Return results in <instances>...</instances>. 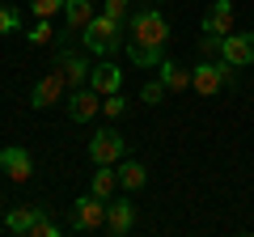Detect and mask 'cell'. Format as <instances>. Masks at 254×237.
<instances>
[{"instance_id": "cell-1", "label": "cell", "mask_w": 254, "mask_h": 237, "mask_svg": "<svg viewBox=\"0 0 254 237\" xmlns=\"http://www.w3.org/2000/svg\"><path fill=\"white\" fill-rule=\"evenodd\" d=\"M170 43V21L161 9H140L131 13V38H127V55L136 68H157L161 51Z\"/></svg>"}, {"instance_id": "cell-2", "label": "cell", "mask_w": 254, "mask_h": 237, "mask_svg": "<svg viewBox=\"0 0 254 237\" xmlns=\"http://www.w3.org/2000/svg\"><path fill=\"white\" fill-rule=\"evenodd\" d=\"M81 43H85V51H93V55H115L119 47H123V21H115L110 13H98V17L81 30Z\"/></svg>"}, {"instance_id": "cell-3", "label": "cell", "mask_w": 254, "mask_h": 237, "mask_svg": "<svg viewBox=\"0 0 254 237\" xmlns=\"http://www.w3.org/2000/svg\"><path fill=\"white\" fill-rule=\"evenodd\" d=\"M237 81V68L233 64H212V59H199V64L190 68V89L195 93H203V98H212V93H220L225 85H233Z\"/></svg>"}, {"instance_id": "cell-4", "label": "cell", "mask_w": 254, "mask_h": 237, "mask_svg": "<svg viewBox=\"0 0 254 237\" xmlns=\"http://www.w3.org/2000/svg\"><path fill=\"white\" fill-rule=\"evenodd\" d=\"M106 203L110 199H98V195H81V199L72 203V212H68V229H76V233H93V229H106Z\"/></svg>"}, {"instance_id": "cell-5", "label": "cell", "mask_w": 254, "mask_h": 237, "mask_svg": "<svg viewBox=\"0 0 254 237\" xmlns=\"http://www.w3.org/2000/svg\"><path fill=\"white\" fill-rule=\"evenodd\" d=\"M89 157H93V165H119L127 157V140L115 127H102L89 136Z\"/></svg>"}, {"instance_id": "cell-6", "label": "cell", "mask_w": 254, "mask_h": 237, "mask_svg": "<svg viewBox=\"0 0 254 237\" xmlns=\"http://www.w3.org/2000/svg\"><path fill=\"white\" fill-rule=\"evenodd\" d=\"M64 98H68V76H64L60 68H51V72L38 76L34 93H30V106L34 110H51V106H60Z\"/></svg>"}, {"instance_id": "cell-7", "label": "cell", "mask_w": 254, "mask_h": 237, "mask_svg": "<svg viewBox=\"0 0 254 237\" xmlns=\"http://www.w3.org/2000/svg\"><path fill=\"white\" fill-rule=\"evenodd\" d=\"M220 59L225 64H233V68H250L254 64V34L246 30V34H225L220 38Z\"/></svg>"}, {"instance_id": "cell-8", "label": "cell", "mask_w": 254, "mask_h": 237, "mask_svg": "<svg viewBox=\"0 0 254 237\" xmlns=\"http://www.w3.org/2000/svg\"><path fill=\"white\" fill-rule=\"evenodd\" d=\"M68 115H72V123H89L93 115H102V93L93 85L68 89Z\"/></svg>"}, {"instance_id": "cell-9", "label": "cell", "mask_w": 254, "mask_h": 237, "mask_svg": "<svg viewBox=\"0 0 254 237\" xmlns=\"http://www.w3.org/2000/svg\"><path fill=\"white\" fill-rule=\"evenodd\" d=\"M0 170L9 174V182H30V174H34V157H30L26 148L9 144V148H0Z\"/></svg>"}, {"instance_id": "cell-10", "label": "cell", "mask_w": 254, "mask_h": 237, "mask_svg": "<svg viewBox=\"0 0 254 237\" xmlns=\"http://www.w3.org/2000/svg\"><path fill=\"white\" fill-rule=\"evenodd\" d=\"M233 26H237V9H233V0H216V4L203 13V34L225 38V34H233Z\"/></svg>"}, {"instance_id": "cell-11", "label": "cell", "mask_w": 254, "mask_h": 237, "mask_svg": "<svg viewBox=\"0 0 254 237\" xmlns=\"http://www.w3.org/2000/svg\"><path fill=\"white\" fill-rule=\"evenodd\" d=\"M55 68H60L64 76H68V89H81V85H89V59L76 51H60V59H55Z\"/></svg>"}, {"instance_id": "cell-12", "label": "cell", "mask_w": 254, "mask_h": 237, "mask_svg": "<svg viewBox=\"0 0 254 237\" xmlns=\"http://www.w3.org/2000/svg\"><path fill=\"white\" fill-rule=\"evenodd\" d=\"M131 225H136V203L131 199H110L106 203V229L115 237H123V233H131Z\"/></svg>"}, {"instance_id": "cell-13", "label": "cell", "mask_w": 254, "mask_h": 237, "mask_svg": "<svg viewBox=\"0 0 254 237\" xmlns=\"http://www.w3.org/2000/svg\"><path fill=\"white\" fill-rule=\"evenodd\" d=\"M89 85L102 93V98H106V93H119V85H123V72L115 68V59H110V55L102 59V64H93V72H89Z\"/></svg>"}, {"instance_id": "cell-14", "label": "cell", "mask_w": 254, "mask_h": 237, "mask_svg": "<svg viewBox=\"0 0 254 237\" xmlns=\"http://www.w3.org/2000/svg\"><path fill=\"white\" fill-rule=\"evenodd\" d=\"M98 0H68L64 4V21H68V34H81L85 26H89L93 17H98V9H93Z\"/></svg>"}, {"instance_id": "cell-15", "label": "cell", "mask_w": 254, "mask_h": 237, "mask_svg": "<svg viewBox=\"0 0 254 237\" xmlns=\"http://www.w3.org/2000/svg\"><path fill=\"white\" fill-rule=\"evenodd\" d=\"M115 170H119V186H123V191H140V186L148 182V170L140 161H119Z\"/></svg>"}, {"instance_id": "cell-16", "label": "cell", "mask_w": 254, "mask_h": 237, "mask_svg": "<svg viewBox=\"0 0 254 237\" xmlns=\"http://www.w3.org/2000/svg\"><path fill=\"white\" fill-rule=\"evenodd\" d=\"M115 186H119V170H115V165H98V174L89 178V191L98 195V199H110Z\"/></svg>"}, {"instance_id": "cell-17", "label": "cell", "mask_w": 254, "mask_h": 237, "mask_svg": "<svg viewBox=\"0 0 254 237\" xmlns=\"http://www.w3.org/2000/svg\"><path fill=\"white\" fill-rule=\"evenodd\" d=\"M157 68H161V85H165L170 93H182V89H190V72H187V68L170 64V59H161Z\"/></svg>"}, {"instance_id": "cell-18", "label": "cell", "mask_w": 254, "mask_h": 237, "mask_svg": "<svg viewBox=\"0 0 254 237\" xmlns=\"http://www.w3.org/2000/svg\"><path fill=\"white\" fill-rule=\"evenodd\" d=\"M38 212H43V208H34V203H21V208H13L9 216H4L9 233H30V225L38 220Z\"/></svg>"}, {"instance_id": "cell-19", "label": "cell", "mask_w": 254, "mask_h": 237, "mask_svg": "<svg viewBox=\"0 0 254 237\" xmlns=\"http://www.w3.org/2000/svg\"><path fill=\"white\" fill-rule=\"evenodd\" d=\"M30 43L34 47H47V43H55V26H51V17H38V26H30Z\"/></svg>"}, {"instance_id": "cell-20", "label": "cell", "mask_w": 254, "mask_h": 237, "mask_svg": "<svg viewBox=\"0 0 254 237\" xmlns=\"http://www.w3.org/2000/svg\"><path fill=\"white\" fill-rule=\"evenodd\" d=\"M165 93H170V89L161 85V76H157V81H148V85H140V102H144V106H157Z\"/></svg>"}, {"instance_id": "cell-21", "label": "cell", "mask_w": 254, "mask_h": 237, "mask_svg": "<svg viewBox=\"0 0 254 237\" xmlns=\"http://www.w3.org/2000/svg\"><path fill=\"white\" fill-rule=\"evenodd\" d=\"M123 110H127V98H123V93H106V98H102V115H106V118H119Z\"/></svg>"}, {"instance_id": "cell-22", "label": "cell", "mask_w": 254, "mask_h": 237, "mask_svg": "<svg viewBox=\"0 0 254 237\" xmlns=\"http://www.w3.org/2000/svg\"><path fill=\"white\" fill-rule=\"evenodd\" d=\"M64 4H68V0H30L34 17H55V13H64Z\"/></svg>"}, {"instance_id": "cell-23", "label": "cell", "mask_w": 254, "mask_h": 237, "mask_svg": "<svg viewBox=\"0 0 254 237\" xmlns=\"http://www.w3.org/2000/svg\"><path fill=\"white\" fill-rule=\"evenodd\" d=\"M102 13H110L115 21H127L131 17V0H102Z\"/></svg>"}, {"instance_id": "cell-24", "label": "cell", "mask_w": 254, "mask_h": 237, "mask_svg": "<svg viewBox=\"0 0 254 237\" xmlns=\"http://www.w3.org/2000/svg\"><path fill=\"white\" fill-rule=\"evenodd\" d=\"M30 237H60V225H51V220L38 212V220L30 225Z\"/></svg>"}, {"instance_id": "cell-25", "label": "cell", "mask_w": 254, "mask_h": 237, "mask_svg": "<svg viewBox=\"0 0 254 237\" xmlns=\"http://www.w3.org/2000/svg\"><path fill=\"white\" fill-rule=\"evenodd\" d=\"M21 26V17H17V9H9V4H0V34H13V30Z\"/></svg>"}, {"instance_id": "cell-26", "label": "cell", "mask_w": 254, "mask_h": 237, "mask_svg": "<svg viewBox=\"0 0 254 237\" xmlns=\"http://www.w3.org/2000/svg\"><path fill=\"white\" fill-rule=\"evenodd\" d=\"M199 55H203V59L220 55V38H216V34H203V38H199Z\"/></svg>"}, {"instance_id": "cell-27", "label": "cell", "mask_w": 254, "mask_h": 237, "mask_svg": "<svg viewBox=\"0 0 254 237\" xmlns=\"http://www.w3.org/2000/svg\"><path fill=\"white\" fill-rule=\"evenodd\" d=\"M153 4H165V0H153Z\"/></svg>"}]
</instances>
